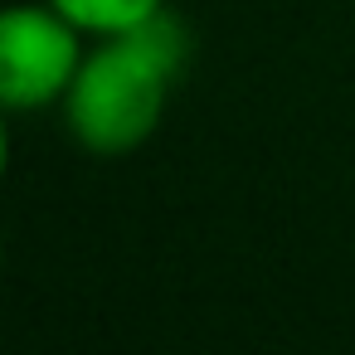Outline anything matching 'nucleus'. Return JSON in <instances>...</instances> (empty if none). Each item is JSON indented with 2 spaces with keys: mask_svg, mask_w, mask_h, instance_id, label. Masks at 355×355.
Segmentation results:
<instances>
[{
  "mask_svg": "<svg viewBox=\"0 0 355 355\" xmlns=\"http://www.w3.org/2000/svg\"><path fill=\"white\" fill-rule=\"evenodd\" d=\"M49 6L59 15H69L88 40H98V35H122V30L161 15L166 0H49Z\"/></svg>",
  "mask_w": 355,
  "mask_h": 355,
  "instance_id": "7ed1b4c3",
  "label": "nucleus"
},
{
  "mask_svg": "<svg viewBox=\"0 0 355 355\" xmlns=\"http://www.w3.org/2000/svg\"><path fill=\"white\" fill-rule=\"evenodd\" d=\"M195 40L180 15L161 10L122 35H98L64 93V127L93 156H132L166 117Z\"/></svg>",
  "mask_w": 355,
  "mask_h": 355,
  "instance_id": "f257e3e1",
  "label": "nucleus"
},
{
  "mask_svg": "<svg viewBox=\"0 0 355 355\" xmlns=\"http://www.w3.org/2000/svg\"><path fill=\"white\" fill-rule=\"evenodd\" d=\"M88 35L59 15L49 0H20L0 15V103L10 112H35L64 103L88 44Z\"/></svg>",
  "mask_w": 355,
  "mask_h": 355,
  "instance_id": "f03ea898",
  "label": "nucleus"
}]
</instances>
